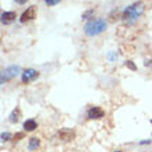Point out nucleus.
Returning a JSON list of instances; mask_svg holds the SVG:
<instances>
[{
    "mask_svg": "<svg viewBox=\"0 0 152 152\" xmlns=\"http://www.w3.org/2000/svg\"><path fill=\"white\" fill-rule=\"evenodd\" d=\"M107 29V22L104 20H91L84 25V33L87 36H97Z\"/></svg>",
    "mask_w": 152,
    "mask_h": 152,
    "instance_id": "obj_1",
    "label": "nucleus"
},
{
    "mask_svg": "<svg viewBox=\"0 0 152 152\" xmlns=\"http://www.w3.org/2000/svg\"><path fill=\"white\" fill-rule=\"evenodd\" d=\"M145 7L142 1H137V3H133L132 6L126 7V10L123 11V18L127 21H136L137 18H140L144 12Z\"/></svg>",
    "mask_w": 152,
    "mask_h": 152,
    "instance_id": "obj_2",
    "label": "nucleus"
},
{
    "mask_svg": "<svg viewBox=\"0 0 152 152\" xmlns=\"http://www.w3.org/2000/svg\"><path fill=\"white\" fill-rule=\"evenodd\" d=\"M21 73V66L20 65H11V66H8L6 68L1 72V79H0V83L4 84V82H8V80H11L12 77H15Z\"/></svg>",
    "mask_w": 152,
    "mask_h": 152,
    "instance_id": "obj_3",
    "label": "nucleus"
},
{
    "mask_svg": "<svg viewBox=\"0 0 152 152\" xmlns=\"http://www.w3.org/2000/svg\"><path fill=\"white\" fill-rule=\"evenodd\" d=\"M37 76H39V72L35 71V69L29 68V69H25L22 75H21V79L24 83H29V82H33L35 79H37Z\"/></svg>",
    "mask_w": 152,
    "mask_h": 152,
    "instance_id": "obj_4",
    "label": "nucleus"
},
{
    "mask_svg": "<svg viewBox=\"0 0 152 152\" xmlns=\"http://www.w3.org/2000/svg\"><path fill=\"white\" fill-rule=\"evenodd\" d=\"M35 18H36V7H35V6H31V7L26 8V10L22 12L20 21L21 22H26V21L35 20Z\"/></svg>",
    "mask_w": 152,
    "mask_h": 152,
    "instance_id": "obj_5",
    "label": "nucleus"
},
{
    "mask_svg": "<svg viewBox=\"0 0 152 152\" xmlns=\"http://www.w3.org/2000/svg\"><path fill=\"white\" fill-rule=\"evenodd\" d=\"M105 112L104 109H101L100 107H93V108L88 109L87 112V116L90 119H101V118H104Z\"/></svg>",
    "mask_w": 152,
    "mask_h": 152,
    "instance_id": "obj_6",
    "label": "nucleus"
},
{
    "mask_svg": "<svg viewBox=\"0 0 152 152\" xmlns=\"http://www.w3.org/2000/svg\"><path fill=\"white\" fill-rule=\"evenodd\" d=\"M58 137L62 141H72L75 138V132L71 130V129H62V130L58 132Z\"/></svg>",
    "mask_w": 152,
    "mask_h": 152,
    "instance_id": "obj_7",
    "label": "nucleus"
},
{
    "mask_svg": "<svg viewBox=\"0 0 152 152\" xmlns=\"http://www.w3.org/2000/svg\"><path fill=\"white\" fill-rule=\"evenodd\" d=\"M17 18V14L14 11H4L1 14V21H3V24H10L12 21Z\"/></svg>",
    "mask_w": 152,
    "mask_h": 152,
    "instance_id": "obj_8",
    "label": "nucleus"
},
{
    "mask_svg": "<svg viewBox=\"0 0 152 152\" xmlns=\"http://www.w3.org/2000/svg\"><path fill=\"white\" fill-rule=\"evenodd\" d=\"M36 127H37V123L33 119H29V120H26V122L24 123L25 132H33Z\"/></svg>",
    "mask_w": 152,
    "mask_h": 152,
    "instance_id": "obj_9",
    "label": "nucleus"
},
{
    "mask_svg": "<svg viewBox=\"0 0 152 152\" xmlns=\"http://www.w3.org/2000/svg\"><path fill=\"white\" fill-rule=\"evenodd\" d=\"M39 144H40V141H39V138H36V137H32L31 140H29V145H28V148L32 151V149H36L37 147H39Z\"/></svg>",
    "mask_w": 152,
    "mask_h": 152,
    "instance_id": "obj_10",
    "label": "nucleus"
},
{
    "mask_svg": "<svg viewBox=\"0 0 152 152\" xmlns=\"http://www.w3.org/2000/svg\"><path fill=\"white\" fill-rule=\"evenodd\" d=\"M18 119H20V109L17 108V109H14L11 112V115H10V122H11V123H17Z\"/></svg>",
    "mask_w": 152,
    "mask_h": 152,
    "instance_id": "obj_11",
    "label": "nucleus"
},
{
    "mask_svg": "<svg viewBox=\"0 0 152 152\" xmlns=\"http://www.w3.org/2000/svg\"><path fill=\"white\" fill-rule=\"evenodd\" d=\"M0 138H1V141H3V142H4V141H8L10 138H11V134H10V133H7V132H6V133H1Z\"/></svg>",
    "mask_w": 152,
    "mask_h": 152,
    "instance_id": "obj_12",
    "label": "nucleus"
},
{
    "mask_svg": "<svg viewBox=\"0 0 152 152\" xmlns=\"http://www.w3.org/2000/svg\"><path fill=\"white\" fill-rule=\"evenodd\" d=\"M93 14H94V10H88V11H86L83 15H82V18H83V20H88Z\"/></svg>",
    "mask_w": 152,
    "mask_h": 152,
    "instance_id": "obj_13",
    "label": "nucleus"
},
{
    "mask_svg": "<svg viewBox=\"0 0 152 152\" xmlns=\"http://www.w3.org/2000/svg\"><path fill=\"white\" fill-rule=\"evenodd\" d=\"M61 0H44V3L47 4V6H56V4H58Z\"/></svg>",
    "mask_w": 152,
    "mask_h": 152,
    "instance_id": "obj_14",
    "label": "nucleus"
},
{
    "mask_svg": "<svg viewBox=\"0 0 152 152\" xmlns=\"http://www.w3.org/2000/svg\"><path fill=\"white\" fill-rule=\"evenodd\" d=\"M126 65H127V68L132 69V71H136V69H137V66L133 64V61H127V62H126Z\"/></svg>",
    "mask_w": 152,
    "mask_h": 152,
    "instance_id": "obj_15",
    "label": "nucleus"
},
{
    "mask_svg": "<svg viewBox=\"0 0 152 152\" xmlns=\"http://www.w3.org/2000/svg\"><path fill=\"white\" fill-rule=\"evenodd\" d=\"M108 58H109V60H111V61H112V60H116V54H113V53H111V54H109V56H108Z\"/></svg>",
    "mask_w": 152,
    "mask_h": 152,
    "instance_id": "obj_16",
    "label": "nucleus"
},
{
    "mask_svg": "<svg viewBox=\"0 0 152 152\" xmlns=\"http://www.w3.org/2000/svg\"><path fill=\"white\" fill-rule=\"evenodd\" d=\"M28 1V0H15V3H18V4H25Z\"/></svg>",
    "mask_w": 152,
    "mask_h": 152,
    "instance_id": "obj_17",
    "label": "nucleus"
},
{
    "mask_svg": "<svg viewBox=\"0 0 152 152\" xmlns=\"http://www.w3.org/2000/svg\"><path fill=\"white\" fill-rule=\"evenodd\" d=\"M24 137V133H18V134H15V138H22Z\"/></svg>",
    "mask_w": 152,
    "mask_h": 152,
    "instance_id": "obj_18",
    "label": "nucleus"
},
{
    "mask_svg": "<svg viewBox=\"0 0 152 152\" xmlns=\"http://www.w3.org/2000/svg\"><path fill=\"white\" fill-rule=\"evenodd\" d=\"M145 65H147V66H148V65H151V66H152V61H149V62H145Z\"/></svg>",
    "mask_w": 152,
    "mask_h": 152,
    "instance_id": "obj_19",
    "label": "nucleus"
},
{
    "mask_svg": "<svg viewBox=\"0 0 152 152\" xmlns=\"http://www.w3.org/2000/svg\"><path fill=\"white\" fill-rule=\"evenodd\" d=\"M151 123H152V120H151Z\"/></svg>",
    "mask_w": 152,
    "mask_h": 152,
    "instance_id": "obj_20",
    "label": "nucleus"
},
{
    "mask_svg": "<svg viewBox=\"0 0 152 152\" xmlns=\"http://www.w3.org/2000/svg\"><path fill=\"white\" fill-rule=\"evenodd\" d=\"M116 152H119V151H116Z\"/></svg>",
    "mask_w": 152,
    "mask_h": 152,
    "instance_id": "obj_21",
    "label": "nucleus"
}]
</instances>
